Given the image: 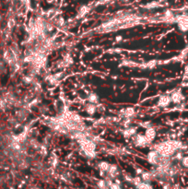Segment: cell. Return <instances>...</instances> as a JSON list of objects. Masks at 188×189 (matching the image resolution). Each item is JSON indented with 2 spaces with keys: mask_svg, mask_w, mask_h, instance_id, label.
Here are the masks:
<instances>
[{
  "mask_svg": "<svg viewBox=\"0 0 188 189\" xmlns=\"http://www.w3.org/2000/svg\"><path fill=\"white\" fill-rule=\"evenodd\" d=\"M183 148V144L180 141L177 140H167L164 142H161L160 144H157L154 149L157 150L162 157L164 158H170L173 155H174L175 152L178 149Z\"/></svg>",
  "mask_w": 188,
  "mask_h": 189,
  "instance_id": "obj_1",
  "label": "cell"
},
{
  "mask_svg": "<svg viewBox=\"0 0 188 189\" xmlns=\"http://www.w3.org/2000/svg\"><path fill=\"white\" fill-rule=\"evenodd\" d=\"M79 143L83 153L90 159L96 157V145L92 140L83 136L79 139Z\"/></svg>",
  "mask_w": 188,
  "mask_h": 189,
  "instance_id": "obj_2",
  "label": "cell"
},
{
  "mask_svg": "<svg viewBox=\"0 0 188 189\" xmlns=\"http://www.w3.org/2000/svg\"><path fill=\"white\" fill-rule=\"evenodd\" d=\"M163 158H164V157H162L161 154H160L157 150H155V149L150 150L148 153V155H147V160H148V162H149L150 164L155 165V166H159L161 163V162H162Z\"/></svg>",
  "mask_w": 188,
  "mask_h": 189,
  "instance_id": "obj_3",
  "label": "cell"
},
{
  "mask_svg": "<svg viewBox=\"0 0 188 189\" xmlns=\"http://www.w3.org/2000/svg\"><path fill=\"white\" fill-rule=\"evenodd\" d=\"M133 138V142H134L135 146L138 147V148H144L146 146H148V144H150L147 139V137L145 135H140V134H135L132 137Z\"/></svg>",
  "mask_w": 188,
  "mask_h": 189,
  "instance_id": "obj_4",
  "label": "cell"
},
{
  "mask_svg": "<svg viewBox=\"0 0 188 189\" xmlns=\"http://www.w3.org/2000/svg\"><path fill=\"white\" fill-rule=\"evenodd\" d=\"M172 103V99L171 96L169 95H161L158 101V106L161 108H166L167 106H169Z\"/></svg>",
  "mask_w": 188,
  "mask_h": 189,
  "instance_id": "obj_5",
  "label": "cell"
},
{
  "mask_svg": "<svg viewBox=\"0 0 188 189\" xmlns=\"http://www.w3.org/2000/svg\"><path fill=\"white\" fill-rule=\"evenodd\" d=\"M119 175H120V172H119L117 165L110 164V167H109V170L107 172V177L111 178V179H116Z\"/></svg>",
  "mask_w": 188,
  "mask_h": 189,
  "instance_id": "obj_6",
  "label": "cell"
},
{
  "mask_svg": "<svg viewBox=\"0 0 188 189\" xmlns=\"http://www.w3.org/2000/svg\"><path fill=\"white\" fill-rule=\"evenodd\" d=\"M171 99H172V102L174 103H181L185 100V96L181 92V91H176L171 95Z\"/></svg>",
  "mask_w": 188,
  "mask_h": 189,
  "instance_id": "obj_7",
  "label": "cell"
},
{
  "mask_svg": "<svg viewBox=\"0 0 188 189\" xmlns=\"http://www.w3.org/2000/svg\"><path fill=\"white\" fill-rule=\"evenodd\" d=\"M156 136H157V131L155 128L153 127H148L146 129V132H145V136L147 137V139L148 140L149 143H151L155 138H156Z\"/></svg>",
  "mask_w": 188,
  "mask_h": 189,
  "instance_id": "obj_8",
  "label": "cell"
},
{
  "mask_svg": "<svg viewBox=\"0 0 188 189\" xmlns=\"http://www.w3.org/2000/svg\"><path fill=\"white\" fill-rule=\"evenodd\" d=\"M178 27L182 31H188V18L187 17H182L178 19Z\"/></svg>",
  "mask_w": 188,
  "mask_h": 189,
  "instance_id": "obj_9",
  "label": "cell"
},
{
  "mask_svg": "<svg viewBox=\"0 0 188 189\" xmlns=\"http://www.w3.org/2000/svg\"><path fill=\"white\" fill-rule=\"evenodd\" d=\"M109 167H110V163H108L107 162H101L98 163V168L101 172V175L105 176L104 175L105 174L107 175Z\"/></svg>",
  "mask_w": 188,
  "mask_h": 189,
  "instance_id": "obj_10",
  "label": "cell"
},
{
  "mask_svg": "<svg viewBox=\"0 0 188 189\" xmlns=\"http://www.w3.org/2000/svg\"><path fill=\"white\" fill-rule=\"evenodd\" d=\"M140 175H141L140 178L142 182H145V183H150L155 178L153 173H150V172H143Z\"/></svg>",
  "mask_w": 188,
  "mask_h": 189,
  "instance_id": "obj_11",
  "label": "cell"
},
{
  "mask_svg": "<svg viewBox=\"0 0 188 189\" xmlns=\"http://www.w3.org/2000/svg\"><path fill=\"white\" fill-rule=\"evenodd\" d=\"M136 134V129L135 127H126L124 132H123V136L125 138H130L133 137Z\"/></svg>",
  "mask_w": 188,
  "mask_h": 189,
  "instance_id": "obj_12",
  "label": "cell"
},
{
  "mask_svg": "<svg viewBox=\"0 0 188 189\" xmlns=\"http://www.w3.org/2000/svg\"><path fill=\"white\" fill-rule=\"evenodd\" d=\"M85 111H86V113L88 114H90V115H93L94 114L97 112V106H96V104H94V103H88L87 105H86V107H85Z\"/></svg>",
  "mask_w": 188,
  "mask_h": 189,
  "instance_id": "obj_13",
  "label": "cell"
},
{
  "mask_svg": "<svg viewBox=\"0 0 188 189\" xmlns=\"http://www.w3.org/2000/svg\"><path fill=\"white\" fill-rule=\"evenodd\" d=\"M88 101L89 103H94V104H97L99 103V96L96 94V93H90L89 96H88Z\"/></svg>",
  "mask_w": 188,
  "mask_h": 189,
  "instance_id": "obj_14",
  "label": "cell"
},
{
  "mask_svg": "<svg viewBox=\"0 0 188 189\" xmlns=\"http://www.w3.org/2000/svg\"><path fill=\"white\" fill-rule=\"evenodd\" d=\"M122 113L124 114V117H126V118H130V117H132V116L135 114V110L134 108H126L124 109Z\"/></svg>",
  "mask_w": 188,
  "mask_h": 189,
  "instance_id": "obj_15",
  "label": "cell"
},
{
  "mask_svg": "<svg viewBox=\"0 0 188 189\" xmlns=\"http://www.w3.org/2000/svg\"><path fill=\"white\" fill-rule=\"evenodd\" d=\"M137 189H153V187L149 185V183H145V182H141L139 185L136 186Z\"/></svg>",
  "mask_w": 188,
  "mask_h": 189,
  "instance_id": "obj_16",
  "label": "cell"
},
{
  "mask_svg": "<svg viewBox=\"0 0 188 189\" xmlns=\"http://www.w3.org/2000/svg\"><path fill=\"white\" fill-rule=\"evenodd\" d=\"M88 12H89V8L87 6H83V7H81L80 11H79V17L81 18V17L85 16Z\"/></svg>",
  "mask_w": 188,
  "mask_h": 189,
  "instance_id": "obj_17",
  "label": "cell"
},
{
  "mask_svg": "<svg viewBox=\"0 0 188 189\" xmlns=\"http://www.w3.org/2000/svg\"><path fill=\"white\" fill-rule=\"evenodd\" d=\"M181 163L185 168H188V156L183 157L182 160H181Z\"/></svg>",
  "mask_w": 188,
  "mask_h": 189,
  "instance_id": "obj_18",
  "label": "cell"
},
{
  "mask_svg": "<svg viewBox=\"0 0 188 189\" xmlns=\"http://www.w3.org/2000/svg\"><path fill=\"white\" fill-rule=\"evenodd\" d=\"M8 28H13L14 26H15V20L14 19H10L9 20H8Z\"/></svg>",
  "mask_w": 188,
  "mask_h": 189,
  "instance_id": "obj_19",
  "label": "cell"
},
{
  "mask_svg": "<svg viewBox=\"0 0 188 189\" xmlns=\"http://www.w3.org/2000/svg\"><path fill=\"white\" fill-rule=\"evenodd\" d=\"M23 81H24V82H26V83H31V82L33 81V80H32V78H30V77H25Z\"/></svg>",
  "mask_w": 188,
  "mask_h": 189,
  "instance_id": "obj_20",
  "label": "cell"
},
{
  "mask_svg": "<svg viewBox=\"0 0 188 189\" xmlns=\"http://www.w3.org/2000/svg\"><path fill=\"white\" fill-rule=\"evenodd\" d=\"M172 188V186H171V185L169 184V183H165L164 185H163V189H171Z\"/></svg>",
  "mask_w": 188,
  "mask_h": 189,
  "instance_id": "obj_21",
  "label": "cell"
},
{
  "mask_svg": "<svg viewBox=\"0 0 188 189\" xmlns=\"http://www.w3.org/2000/svg\"><path fill=\"white\" fill-rule=\"evenodd\" d=\"M122 40H123L122 36H116V38H115V41H116V42H120Z\"/></svg>",
  "mask_w": 188,
  "mask_h": 189,
  "instance_id": "obj_22",
  "label": "cell"
},
{
  "mask_svg": "<svg viewBox=\"0 0 188 189\" xmlns=\"http://www.w3.org/2000/svg\"><path fill=\"white\" fill-rule=\"evenodd\" d=\"M55 0H46V2L47 3H49V4H52V3H54Z\"/></svg>",
  "mask_w": 188,
  "mask_h": 189,
  "instance_id": "obj_23",
  "label": "cell"
},
{
  "mask_svg": "<svg viewBox=\"0 0 188 189\" xmlns=\"http://www.w3.org/2000/svg\"><path fill=\"white\" fill-rule=\"evenodd\" d=\"M185 74L186 75H188V65L185 67Z\"/></svg>",
  "mask_w": 188,
  "mask_h": 189,
  "instance_id": "obj_24",
  "label": "cell"
},
{
  "mask_svg": "<svg viewBox=\"0 0 188 189\" xmlns=\"http://www.w3.org/2000/svg\"><path fill=\"white\" fill-rule=\"evenodd\" d=\"M124 2H127V1H128V0H124Z\"/></svg>",
  "mask_w": 188,
  "mask_h": 189,
  "instance_id": "obj_25",
  "label": "cell"
},
{
  "mask_svg": "<svg viewBox=\"0 0 188 189\" xmlns=\"http://www.w3.org/2000/svg\"><path fill=\"white\" fill-rule=\"evenodd\" d=\"M11 189H14V188H11Z\"/></svg>",
  "mask_w": 188,
  "mask_h": 189,
  "instance_id": "obj_26",
  "label": "cell"
}]
</instances>
